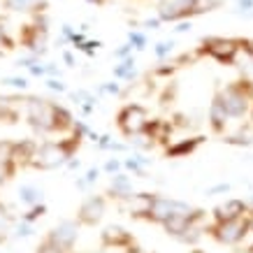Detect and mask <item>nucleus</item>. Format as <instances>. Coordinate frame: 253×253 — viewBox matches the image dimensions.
Returning <instances> with one entry per match:
<instances>
[{"instance_id": "1", "label": "nucleus", "mask_w": 253, "mask_h": 253, "mask_svg": "<svg viewBox=\"0 0 253 253\" xmlns=\"http://www.w3.org/2000/svg\"><path fill=\"white\" fill-rule=\"evenodd\" d=\"M253 95V86L251 82H237V84H230L225 91H221L218 100H221V105L225 107L228 116L232 119H239V116H244L249 112V100Z\"/></svg>"}, {"instance_id": "2", "label": "nucleus", "mask_w": 253, "mask_h": 253, "mask_svg": "<svg viewBox=\"0 0 253 253\" xmlns=\"http://www.w3.org/2000/svg\"><path fill=\"white\" fill-rule=\"evenodd\" d=\"M75 144H79V135H75L72 142H46V144H42L38 151H35L33 165H35V168H42V169L56 168V165L65 163L70 156H72V146Z\"/></svg>"}, {"instance_id": "3", "label": "nucleus", "mask_w": 253, "mask_h": 253, "mask_svg": "<svg viewBox=\"0 0 253 253\" xmlns=\"http://www.w3.org/2000/svg\"><path fill=\"white\" fill-rule=\"evenodd\" d=\"M28 119H31V126L38 132L61 130L58 107H56V105H49L46 100H31V102H28Z\"/></svg>"}, {"instance_id": "4", "label": "nucleus", "mask_w": 253, "mask_h": 253, "mask_svg": "<svg viewBox=\"0 0 253 253\" xmlns=\"http://www.w3.org/2000/svg\"><path fill=\"white\" fill-rule=\"evenodd\" d=\"M191 211H195V209L184 205V202H176V200H168V198H151L146 218H151L156 223H165L168 218H172L176 214H191Z\"/></svg>"}, {"instance_id": "5", "label": "nucleus", "mask_w": 253, "mask_h": 253, "mask_svg": "<svg viewBox=\"0 0 253 253\" xmlns=\"http://www.w3.org/2000/svg\"><path fill=\"white\" fill-rule=\"evenodd\" d=\"M246 230H251V223L242 216V218L216 223L214 228H211V235H214L221 244H237L239 239H244Z\"/></svg>"}, {"instance_id": "6", "label": "nucleus", "mask_w": 253, "mask_h": 253, "mask_svg": "<svg viewBox=\"0 0 253 253\" xmlns=\"http://www.w3.org/2000/svg\"><path fill=\"white\" fill-rule=\"evenodd\" d=\"M146 123H149L146 121V112L139 105H128L119 114V126H121V130L126 135H139L146 128Z\"/></svg>"}, {"instance_id": "7", "label": "nucleus", "mask_w": 253, "mask_h": 253, "mask_svg": "<svg viewBox=\"0 0 253 253\" xmlns=\"http://www.w3.org/2000/svg\"><path fill=\"white\" fill-rule=\"evenodd\" d=\"M205 51L209 56H214L216 61L221 63H232L235 61V54L239 51V42L235 40H223V38H209L205 42Z\"/></svg>"}, {"instance_id": "8", "label": "nucleus", "mask_w": 253, "mask_h": 253, "mask_svg": "<svg viewBox=\"0 0 253 253\" xmlns=\"http://www.w3.org/2000/svg\"><path fill=\"white\" fill-rule=\"evenodd\" d=\"M49 242H54L61 251H70L72 246H75V242H77V225L75 223H70V221H65V223H61L58 228H54V230L49 232Z\"/></svg>"}, {"instance_id": "9", "label": "nucleus", "mask_w": 253, "mask_h": 253, "mask_svg": "<svg viewBox=\"0 0 253 253\" xmlns=\"http://www.w3.org/2000/svg\"><path fill=\"white\" fill-rule=\"evenodd\" d=\"M105 214V200L102 198H88L79 209V221L86 225H95Z\"/></svg>"}, {"instance_id": "10", "label": "nucleus", "mask_w": 253, "mask_h": 253, "mask_svg": "<svg viewBox=\"0 0 253 253\" xmlns=\"http://www.w3.org/2000/svg\"><path fill=\"white\" fill-rule=\"evenodd\" d=\"M246 211V205L242 202V200H228L225 205H221V207H216V223L221 221H232V218H242Z\"/></svg>"}, {"instance_id": "11", "label": "nucleus", "mask_w": 253, "mask_h": 253, "mask_svg": "<svg viewBox=\"0 0 253 253\" xmlns=\"http://www.w3.org/2000/svg\"><path fill=\"white\" fill-rule=\"evenodd\" d=\"M102 239H105V244H114V246H121V244H128L130 242V235L121 228H107V230L102 232Z\"/></svg>"}, {"instance_id": "12", "label": "nucleus", "mask_w": 253, "mask_h": 253, "mask_svg": "<svg viewBox=\"0 0 253 253\" xmlns=\"http://www.w3.org/2000/svg\"><path fill=\"white\" fill-rule=\"evenodd\" d=\"M112 195L116 198H130V181H128V176L126 174H116L112 179V188H109Z\"/></svg>"}, {"instance_id": "13", "label": "nucleus", "mask_w": 253, "mask_h": 253, "mask_svg": "<svg viewBox=\"0 0 253 253\" xmlns=\"http://www.w3.org/2000/svg\"><path fill=\"white\" fill-rule=\"evenodd\" d=\"M225 119H228V112H225V107L221 105V100L216 98L214 105H211V126H214V130H221Z\"/></svg>"}, {"instance_id": "14", "label": "nucleus", "mask_w": 253, "mask_h": 253, "mask_svg": "<svg viewBox=\"0 0 253 253\" xmlns=\"http://www.w3.org/2000/svg\"><path fill=\"white\" fill-rule=\"evenodd\" d=\"M202 142V137H195V139H191V142H179L176 146H169L168 149V156H184V154H191V151H195V146Z\"/></svg>"}, {"instance_id": "15", "label": "nucleus", "mask_w": 253, "mask_h": 253, "mask_svg": "<svg viewBox=\"0 0 253 253\" xmlns=\"http://www.w3.org/2000/svg\"><path fill=\"white\" fill-rule=\"evenodd\" d=\"M19 200L26 202V205H38L40 200H42V191L35 188V186H21V191H19Z\"/></svg>"}, {"instance_id": "16", "label": "nucleus", "mask_w": 253, "mask_h": 253, "mask_svg": "<svg viewBox=\"0 0 253 253\" xmlns=\"http://www.w3.org/2000/svg\"><path fill=\"white\" fill-rule=\"evenodd\" d=\"M9 230V214H7V209L0 205V242L5 239V232Z\"/></svg>"}, {"instance_id": "17", "label": "nucleus", "mask_w": 253, "mask_h": 253, "mask_svg": "<svg viewBox=\"0 0 253 253\" xmlns=\"http://www.w3.org/2000/svg\"><path fill=\"white\" fill-rule=\"evenodd\" d=\"M42 214H44V207H42V205H40V207H33L28 214L23 216V221L31 223V221H35V218H38V216H42Z\"/></svg>"}, {"instance_id": "18", "label": "nucleus", "mask_w": 253, "mask_h": 253, "mask_svg": "<svg viewBox=\"0 0 253 253\" xmlns=\"http://www.w3.org/2000/svg\"><path fill=\"white\" fill-rule=\"evenodd\" d=\"M38 253H63V251H61V249H58V246L54 244V242H49V239H46L44 244H42V246H40V249H38Z\"/></svg>"}, {"instance_id": "19", "label": "nucleus", "mask_w": 253, "mask_h": 253, "mask_svg": "<svg viewBox=\"0 0 253 253\" xmlns=\"http://www.w3.org/2000/svg\"><path fill=\"white\" fill-rule=\"evenodd\" d=\"M31 228H28V225H19V235H23V237H28V235H31Z\"/></svg>"}, {"instance_id": "20", "label": "nucleus", "mask_w": 253, "mask_h": 253, "mask_svg": "<svg viewBox=\"0 0 253 253\" xmlns=\"http://www.w3.org/2000/svg\"><path fill=\"white\" fill-rule=\"evenodd\" d=\"M107 169H109V172H114V169H119V163H116V161H109V163H107Z\"/></svg>"}, {"instance_id": "21", "label": "nucleus", "mask_w": 253, "mask_h": 253, "mask_svg": "<svg viewBox=\"0 0 253 253\" xmlns=\"http://www.w3.org/2000/svg\"><path fill=\"white\" fill-rule=\"evenodd\" d=\"M249 223H251V232H253V218H251V221H249Z\"/></svg>"}]
</instances>
